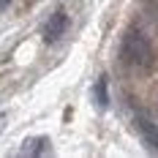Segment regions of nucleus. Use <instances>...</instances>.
I'll use <instances>...</instances> for the list:
<instances>
[{
  "instance_id": "nucleus-5",
  "label": "nucleus",
  "mask_w": 158,
  "mask_h": 158,
  "mask_svg": "<svg viewBox=\"0 0 158 158\" xmlns=\"http://www.w3.org/2000/svg\"><path fill=\"white\" fill-rule=\"evenodd\" d=\"M95 104L98 106H106L109 104V98H106V77H101L98 85H95Z\"/></svg>"
},
{
  "instance_id": "nucleus-7",
  "label": "nucleus",
  "mask_w": 158,
  "mask_h": 158,
  "mask_svg": "<svg viewBox=\"0 0 158 158\" xmlns=\"http://www.w3.org/2000/svg\"><path fill=\"white\" fill-rule=\"evenodd\" d=\"M27 3H38V0H27Z\"/></svg>"
},
{
  "instance_id": "nucleus-2",
  "label": "nucleus",
  "mask_w": 158,
  "mask_h": 158,
  "mask_svg": "<svg viewBox=\"0 0 158 158\" xmlns=\"http://www.w3.org/2000/svg\"><path fill=\"white\" fill-rule=\"evenodd\" d=\"M65 27H68V16H65L63 11H55V14L47 19V25H44L41 35H44V41H47V44H55V41L65 33Z\"/></svg>"
},
{
  "instance_id": "nucleus-6",
  "label": "nucleus",
  "mask_w": 158,
  "mask_h": 158,
  "mask_svg": "<svg viewBox=\"0 0 158 158\" xmlns=\"http://www.w3.org/2000/svg\"><path fill=\"white\" fill-rule=\"evenodd\" d=\"M8 3H11V0H0V14H3L6 8H8Z\"/></svg>"
},
{
  "instance_id": "nucleus-4",
  "label": "nucleus",
  "mask_w": 158,
  "mask_h": 158,
  "mask_svg": "<svg viewBox=\"0 0 158 158\" xmlns=\"http://www.w3.org/2000/svg\"><path fill=\"white\" fill-rule=\"evenodd\" d=\"M47 150H49V139H44V136H33L22 144V156H41Z\"/></svg>"
},
{
  "instance_id": "nucleus-3",
  "label": "nucleus",
  "mask_w": 158,
  "mask_h": 158,
  "mask_svg": "<svg viewBox=\"0 0 158 158\" xmlns=\"http://www.w3.org/2000/svg\"><path fill=\"white\" fill-rule=\"evenodd\" d=\"M136 128L142 131V139H144V142L150 144L153 150H158V128H156V123L147 120L144 114H136Z\"/></svg>"
},
{
  "instance_id": "nucleus-1",
  "label": "nucleus",
  "mask_w": 158,
  "mask_h": 158,
  "mask_svg": "<svg viewBox=\"0 0 158 158\" xmlns=\"http://www.w3.org/2000/svg\"><path fill=\"white\" fill-rule=\"evenodd\" d=\"M120 60L131 68H139V71H147L153 60H156V52H153V44L144 38L136 27H128L123 33V41H120Z\"/></svg>"
}]
</instances>
